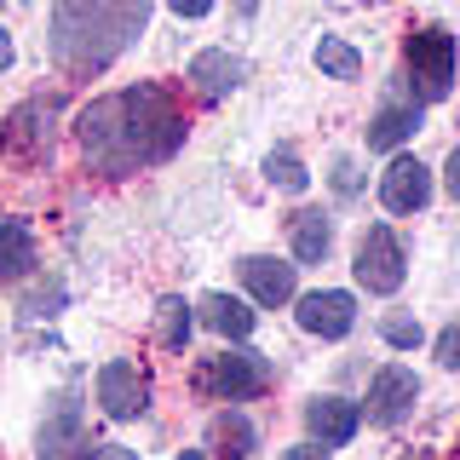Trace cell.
<instances>
[{
	"instance_id": "7c38bea8",
	"label": "cell",
	"mask_w": 460,
	"mask_h": 460,
	"mask_svg": "<svg viewBox=\"0 0 460 460\" xmlns=\"http://www.w3.org/2000/svg\"><path fill=\"white\" fill-rule=\"evenodd\" d=\"M40 460H69L81 449V392L75 385H64V392L52 397L47 420H40Z\"/></svg>"
},
{
	"instance_id": "44dd1931",
	"label": "cell",
	"mask_w": 460,
	"mask_h": 460,
	"mask_svg": "<svg viewBox=\"0 0 460 460\" xmlns=\"http://www.w3.org/2000/svg\"><path fill=\"white\" fill-rule=\"evenodd\" d=\"M311 58H316V69L334 75V81H357V75H363V58H357V47H351V40H340V35H323Z\"/></svg>"
},
{
	"instance_id": "4dcf8cb0",
	"label": "cell",
	"mask_w": 460,
	"mask_h": 460,
	"mask_svg": "<svg viewBox=\"0 0 460 460\" xmlns=\"http://www.w3.org/2000/svg\"><path fill=\"white\" fill-rule=\"evenodd\" d=\"M12 58H18V47H12V35H6V29H0V69H6Z\"/></svg>"
},
{
	"instance_id": "52a82bcc",
	"label": "cell",
	"mask_w": 460,
	"mask_h": 460,
	"mask_svg": "<svg viewBox=\"0 0 460 460\" xmlns=\"http://www.w3.org/2000/svg\"><path fill=\"white\" fill-rule=\"evenodd\" d=\"M98 409L110 420H138L150 409V374L138 363H104L98 368Z\"/></svg>"
},
{
	"instance_id": "e575fe53",
	"label": "cell",
	"mask_w": 460,
	"mask_h": 460,
	"mask_svg": "<svg viewBox=\"0 0 460 460\" xmlns=\"http://www.w3.org/2000/svg\"><path fill=\"white\" fill-rule=\"evenodd\" d=\"M363 6H385V0H363Z\"/></svg>"
},
{
	"instance_id": "5bb4252c",
	"label": "cell",
	"mask_w": 460,
	"mask_h": 460,
	"mask_svg": "<svg viewBox=\"0 0 460 460\" xmlns=\"http://www.w3.org/2000/svg\"><path fill=\"white\" fill-rule=\"evenodd\" d=\"M242 81H248V64H242L236 52H225V47H208V52L190 58V86L201 98H225V93H236Z\"/></svg>"
},
{
	"instance_id": "603a6c76",
	"label": "cell",
	"mask_w": 460,
	"mask_h": 460,
	"mask_svg": "<svg viewBox=\"0 0 460 460\" xmlns=\"http://www.w3.org/2000/svg\"><path fill=\"white\" fill-rule=\"evenodd\" d=\"M380 340L392 345V351H414V345L426 340V328L414 323L409 311H392V316H385V323H380Z\"/></svg>"
},
{
	"instance_id": "9a60e30c",
	"label": "cell",
	"mask_w": 460,
	"mask_h": 460,
	"mask_svg": "<svg viewBox=\"0 0 460 460\" xmlns=\"http://www.w3.org/2000/svg\"><path fill=\"white\" fill-rule=\"evenodd\" d=\"M288 242H294V259L299 265H323L328 248H334V219L323 208H299L288 219Z\"/></svg>"
},
{
	"instance_id": "3957f363",
	"label": "cell",
	"mask_w": 460,
	"mask_h": 460,
	"mask_svg": "<svg viewBox=\"0 0 460 460\" xmlns=\"http://www.w3.org/2000/svg\"><path fill=\"white\" fill-rule=\"evenodd\" d=\"M196 385L208 397H219V402H253V397H265L270 385H277V374H270V363L253 357V351H219V357L201 363Z\"/></svg>"
},
{
	"instance_id": "7a4b0ae2",
	"label": "cell",
	"mask_w": 460,
	"mask_h": 460,
	"mask_svg": "<svg viewBox=\"0 0 460 460\" xmlns=\"http://www.w3.org/2000/svg\"><path fill=\"white\" fill-rule=\"evenodd\" d=\"M144 23H150V0H52L47 47L64 75L93 81L144 35Z\"/></svg>"
},
{
	"instance_id": "d6a6232c",
	"label": "cell",
	"mask_w": 460,
	"mask_h": 460,
	"mask_svg": "<svg viewBox=\"0 0 460 460\" xmlns=\"http://www.w3.org/2000/svg\"><path fill=\"white\" fill-rule=\"evenodd\" d=\"M172 460H208V455H201V449H184V455H172Z\"/></svg>"
},
{
	"instance_id": "9c48e42d",
	"label": "cell",
	"mask_w": 460,
	"mask_h": 460,
	"mask_svg": "<svg viewBox=\"0 0 460 460\" xmlns=\"http://www.w3.org/2000/svg\"><path fill=\"white\" fill-rule=\"evenodd\" d=\"M236 277H242V288L259 299V305H294L299 299V270L288 265V259H277V253H248V259H236Z\"/></svg>"
},
{
	"instance_id": "83f0119b",
	"label": "cell",
	"mask_w": 460,
	"mask_h": 460,
	"mask_svg": "<svg viewBox=\"0 0 460 460\" xmlns=\"http://www.w3.org/2000/svg\"><path fill=\"white\" fill-rule=\"evenodd\" d=\"M172 12H179V18H208L213 12V0H167Z\"/></svg>"
},
{
	"instance_id": "2e32d148",
	"label": "cell",
	"mask_w": 460,
	"mask_h": 460,
	"mask_svg": "<svg viewBox=\"0 0 460 460\" xmlns=\"http://www.w3.org/2000/svg\"><path fill=\"white\" fill-rule=\"evenodd\" d=\"M196 316H201V328H213V334H225V340H253V305L248 299H230V294H208L196 305Z\"/></svg>"
},
{
	"instance_id": "f1b7e54d",
	"label": "cell",
	"mask_w": 460,
	"mask_h": 460,
	"mask_svg": "<svg viewBox=\"0 0 460 460\" xmlns=\"http://www.w3.org/2000/svg\"><path fill=\"white\" fill-rule=\"evenodd\" d=\"M58 305H64V294L52 288V294H35V299H29V305H23V316H40V311H58Z\"/></svg>"
},
{
	"instance_id": "cb8c5ba5",
	"label": "cell",
	"mask_w": 460,
	"mask_h": 460,
	"mask_svg": "<svg viewBox=\"0 0 460 460\" xmlns=\"http://www.w3.org/2000/svg\"><path fill=\"white\" fill-rule=\"evenodd\" d=\"M69 460H138L133 449H121V443H81Z\"/></svg>"
},
{
	"instance_id": "6da1fadb",
	"label": "cell",
	"mask_w": 460,
	"mask_h": 460,
	"mask_svg": "<svg viewBox=\"0 0 460 460\" xmlns=\"http://www.w3.org/2000/svg\"><path fill=\"white\" fill-rule=\"evenodd\" d=\"M75 138H81V155L93 172L133 179L138 167L167 162L184 144V110L172 104V93L162 81H138V86L93 98L75 115Z\"/></svg>"
},
{
	"instance_id": "277c9868",
	"label": "cell",
	"mask_w": 460,
	"mask_h": 460,
	"mask_svg": "<svg viewBox=\"0 0 460 460\" xmlns=\"http://www.w3.org/2000/svg\"><path fill=\"white\" fill-rule=\"evenodd\" d=\"M402 64L414 75V93L420 98H449L455 93V64H460V47L449 29H414L402 40Z\"/></svg>"
},
{
	"instance_id": "4316f807",
	"label": "cell",
	"mask_w": 460,
	"mask_h": 460,
	"mask_svg": "<svg viewBox=\"0 0 460 460\" xmlns=\"http://www.w3.org/2000/svg\"><path fill=\"white\" fill-rule=\"evenodd\" d=\"M277 460H328V449L323 443H294V449H282Z\"/></svg>"
},
{
	"instance_id": "f546056e",
	"label": "cell",
	"mask_w": 460,
	"mask_h": 460,
	"mask_svg": "<svg viewBox=\"0 0 460 460\" xmlns=\"http://www.w3.org/2000/svg\"><path fill=\"white\" fill-rule=\"evenodd\" d=\"M443 190L460 201V150H449V167H443Z\"/></svg>"
},
{
	"instance_id": "5b68a950",
	"label": "cell",
	"mask_w": 460,
	"mask_h": 460,
	"mask_svg": "<svg viewBox=\"0 0 460 460\" xmlns=\"http://www.w3.org/2000/svg\"><path fill=\"white\" fill-rule=\"evenodd\" d=\"M52 115L58 98H29L0 121V155L6 162H47L52 155Z\"/></svg>"
},
{
	"instance_id": "e0dca14e",
	"label": "cell",
	"mask_w": 460,
	"mask_h": 460,
	"mask_svg": "<svg viewBox=\"0 0 460 460\" xmlns=\"http://www.w3.org/2000/svg\"><path fill=\"white\" fill-rule=\"evenodd\" d=\"M208 449L219 455V460H248L253 449H259V431H253V420L248 414H213V426H208Z\"/></svg>"
},
{
	"instance_id": "836d02e7",
	"label": "cell",
	"mask_w": 460,
	"mask_h": 460,
	"mask_svg": "<svg viewBox=\"0 0 460 460\" xmlns=\"http://www.w3.org/2000/svg\"><path fill=\"white\" fill-rule=\"evenodd\" d=\"M397 460H431V455L426 449H409V455H397Z\"/></svg>"
},
{
	"instance_id": "7402d4cb",
	"label": "cell",
	"mask_w": 460,
	"mask_h": 460,
	"mask_svg": "<svg viewBox=\"0 0 460 460\" xmlns=\"http://www.w3.org/2000/svg\"><path fill=\"white\" fill-rule=\"evenodd\" d=\"M265 179L277 184V190H305L311 172H305V162H299L294 150H270V155H265Z\"/></svg>"
},
{
	"instance_id": "30bf717a",
	"label": "cell",
	"mask_w": 460,
	"mask_h": 460,
	"mask_svg": "<svg viewBox=\"0 0 460 460\" xmlns=\"http://www.w3.org/2000/svg\"><path fill=\"white\" fill-rule=\"evenodd\" d=\"M431 201V167L414 155H392V167L380 172V208L385 213H420Z\"/></svg>"
},
{
	"instance_id": "1f68e13d",
	"label": "cell",
	"mask_w": 460,
	"mask_h": 460,
	"mask_svg": "<svg viewBox=\"0 0 460 460\" xmlns=\"http://www.w3.org/2000/svg\"><path fill=\"white\" fill-rule=\"evenodd\" d=\"M236 12H242V18H253V12H259V0H236Z\"/></svg>"
},
{
	"instance_id": "ba28073f",
	"label": "cell",
	"mask_w": 460,
	"mask_h": 460,
	"mask_svg": "<svg viewBox=\"0 0 460 460\" xmlns=\"http://www.w3.org/2000/svg\"><path fill=\"white\" fill-rule=\"evenodd\" d=\"M294 323L305 328L311 340H345L357 328V299L345 288H323V294L294 299Z\"/></svg>"
},
{
	"instance_id": "8fae6325",
	"label": "cell",
	"mask_w": 460,
	"mask_h": 460,
	"mask_svg": "<svg viewBox=\"0 0 460 460\" xmlns=\"http://www.w3.org/2000/svg\"><path fill=\"white\" fill-rule=\"evenodd\" d=\"M414 397H420V380H414V368H380L368 380V402L363 414L374 426H397L402 414H414Z\"/></svg>"
},
{
	"instance_id": "ac0fdd59",
	"label": "cell",
	"mask_w": 460,
	"mask_h": 460,
	"mask_svg": "<svg viewBox=\"0 0 460 460\" xmlns=\"http://www.w3.org/2000/svg\"><path fill=\"white\" fill-rule=\"evenodd\" d=\"M196 334V305H184L179 294H162L155 299V345L162 351H184Z\"/></svg>"
},
{
	"instance_id": "d4e9b609",
	"label": "cell",
	"mask_w": 460,
	"mask_h": 460,
	"mask_svg": "<svg viewBox=\"0 0 460 460\" xmlns=\"http://www.w3.org/2000/svg\"><path fill=\"white\" fill-rule=\"evenodd\" d=\"M438 363H443V368H460V323L443 328V340H438Z\"/></svg>"
},
{
	"instance_id": "484cf974",
	"label": "cell",
	"mask_w": 460,
	"mask_h": 460,
	"mask_svg": "<svg viewBox=\"0 0 460 460\" xmlns=\"http://www.w3.org/2000/svg\"><path fill=\"white\" fill-rule=\"evenodd\" d=\"M334 179H340V184H334L340 196H357V190H363V184H357V167L345 162V155H340V162H334Z\"/></svg>"
},
{
	"instance_id": "ffe728a7",
	"label": "cell",
	"mask_w": 460,
	"mask_h": 460,
	"mask_svg": "<svg viewBox=\"0 0 460 460\" xmlns=\"http://www.w3.org/2000/svg\"><path fill=\"white\" fill-rule=\"evenodd\" d=\"M35 270V236H29V225H18V219H6L0 225V277H29Z\"/></svg>"
},
{
	"instance_id": "d6986e66",
	"label": "cell",
	"mask_w": 460,
	"mask_h": 460,
	"mask_svg": "<svg viewBox=\"0 0 460 460\" xmlns=\"http://www.w3.org/2000/svg\"><path fill=\"white\" fill-rule=\"evenodd\" d=\"M420 133V104H385L368 121V150H397L402 138Z\"/></svg>"
},
{
	"instance_id": "8992f818",
	"label": "cell",
	"mask_w": 460,
	"mask_h": 460,
	"mask_svg": "<svg viewBox=\"0 0 460 460\" xmlns=\"http://www.w3.org/2000/svg\"><path fill=\"white\" fill-rule=\"evenodd\" d=\"M402 270H409V253H402V236L392 225H368L363 230V248H357V282L368 294H397L402 288Z\"/></svg>"
},
{
	"instance_id": "4fadbf2b",
	"label": "cell",
	"mask_w": 460,
	"mask_h": 460,
	"mask_svg": "<svg viewBox=\"0 0 460 460\" xmlns=\"http://www.w3.org/2000/svg\"><path fill=\"white\" fill-rule=\"evenodd\" d=\"M357 426H363V409H357L351 397H311L305 402V431H311V443H323V449L351 443Z\"/></svg>"
}]
</instances>
